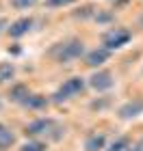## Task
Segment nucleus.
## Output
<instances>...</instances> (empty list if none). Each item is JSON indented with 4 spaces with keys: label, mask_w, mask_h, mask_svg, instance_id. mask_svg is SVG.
<instances>
[{
    "label": "nucleus",
    "mask_w": 143,
    "mask_h": 151,
    "mask_svg": "<svg viewBox=\"0 0 143 151\" xmlns=\"http://www.w3.org/2000/svg\"><path fill=\"white\" fill-rule=\"evenodd\" d=\"M85 54H87L85 41L78 39V37L59 41V43H54L50 50H48V56H50L52 60H57L59 65H67V63H72V60L85 58Z\"/></svg>",
    "instance_id": "f257e3e1"
},
{
    "label": "nucleus",
    "mask_w": 143,
    "mask_h": 151,
    "mask_svg": "<svg viewBox=\"0 0 143 151\" xmlns=\"http://www.w3.org/2000/svg\"><path fill=\"white\" fill-rule=\"evenodd\" d=\"M87 78H83V76H72V78H67L63 84H61L57 91H54L50 95L52 104H65V101L74 99L76 95H83L87 91Z\"/></svg>",
    "instance_id": "f03ea898"
},
{
    "label": "nucleus",
    "mask_w": 143,
    "mask_h": 151,
    "mask_svg": "<svg viewBox=\"0 0 143 151\" xmlns=\"http://www.w3.org/2000/svg\"><path fill=\"white\" fill-rule=\"evenodd\" d=\"M130 39H132V32L124 28V26H115V28H108L102 32V47H106V50H121L124 45L130 43Z\"/></svg>",
    "instance_id": "7ed1b4c3"
},
{
    "label": "nucleus",
    "mask_w": 143,
    "mask_h": 151,
    "mask_svg": "<svg viewBox=\"0 0 143 151\" xmlns=\"http://www.w3.org/2000/svg\"><path fill=\"white\" fill-rule=\"evenodd\" d=\"M87 84H89V88H93L95 93H106L111 91V88H115V84H117V78H115V73L111 69H95L89 78H87Z\"/></svg>",
    "instance_id": "20e7f679"
},
{
    "label": "nucleus",
    "mask_w": 143,
    "mask_h": 151,
    "mask_svg": "<svg viewBox=\"0 0 143 151\" xmlns=\"http://www.w3.org/2000/svg\"><path fill=\"white\" fill-rule=\"evenodd\" d=\"M54 123H57V119H52V116H37L24 127V134H26V138H39V136H46L50 132V127Z\"/></svg>",
    "instance_id": "39448f33"
},
{
    "label": "nucleus",
    "mask_w": 143,
    "mask_h": 151,
    "mask_svg": "<svg viewBox=\"0 0 143 151\" xmlns=\"http://www.w3.org/2000/svg\"><path fill=\"white\" fill-rule=\"evenodd\" d=\"M141 114H143V97H132L117 108L119 121H132V119H139Z\"/></svg>",
    "instance_id": "423d86ee"
},
{
    "label": "nucleus",
    "mask_w": 143,
    "mask_h": 151,
    "mask_svg": "<svg viewBox=\"0 0 143 151\" xmlns=\"http://www.w3.org/2000/svg\"><path fill=\"white\" fill-rule=\"evenodd\" d=\"M33 24H35V19H33L30 15H28V17H17L15 22L9 24L7 35H9L11 39H22L24 35H28V32L33 30Z\"/></svg>",
    "instance_id": "0eeeda50"
},
{
    "label": "nucleus",
    "mask_w": 143,
    "mask_h": 151,
    "mask_svg": "<svg viewBox=\"0 0 143 151\" xmlns=\"http://www.w3.org/2000/svg\"><path fill=\"white\" fill-rule=\"evenodd\" d=\"M111 58V50H106V47H95V50H89L85 54V65L91 67V69H100L102 65L106 63V60Z\"/></svg>",
    "instance_id": "6e6552de"
},
{
    "label": "nucleus",
    "mask_w": 143,
    "mask_h": 151,
    "mask_svg": "<svg viewBox=\"0 0 143 151\" xmlns=\"http://www.w3.org/2000/svg\"><path fill=\"white\" fill-rule=\"evenodd\" d=\"M30 93L33 91H30V86L26 84V82H13V84L9 86V91H7V99H9L11 104H20L22 106Z\"/></svg>",
    "instance_id": "1a4fd4ad"
},
{
    "label": "nucleus",
    "mask_w": 143,
    "mask_h": 151,
    "mask_svg": "<svg viewBox=\"0 0 143 151\" xmlns=\"http://www.w3.org/2000/svg\"><path fill=\"white\" fill-rule=\"evenodd\" d=\"M106 145L108 142L104 132H89L83 140V151H104Z\"/></svg>",
    "instance_id": "9d476101"
},
{
    "label": "nucleus",
    "mask_w": 143,
    "mask_h": 151,
    "mask_svg": "<svg viewBox=\"0 0 143 151\" xmlns=\"http://www.w3.org/2000/svg\"><path fill=\"white\" fill-rule=\"evenodd\" d=\"M52 104V99L48 95H41V93H30L24 101V108L26 110H33V112H41V110H48V106Z\"/></svg>",
    "instance_id": "9b49d317"
},
{
    "label": "nucleus",
    "mask_w": 143,
    "mask_h": 151,
    "mask_svg": "<svg viewBox=\"0 0 143 151\" xmlns=\"http://www.w3.org/2000/svg\"><path fill=\"white\" fill-rule=\"evenodd\" d=\"M17 145V134L13 132V129L4 127L2 132H0V151H9Z\"/></svg>",
    "instance_id": "f8f14e48"
},
{
    "label": "nucleus",
    "mask_w": 143,
    "mask_h": 151,
    "mask_svg": "<svg viewBox=\"0 0 143 151\" xmlns=\"http://www.w3.org/2000/svg\"><path fill=\"white\" fill-rule=\"evenodd\" d=\"M15 78V65L9 60H0V84H9Z\"/></svg>",
    "instance_id": "ddd939ff"
},
{
    "label": "nucleus",
    "mask_w": 143,
    "mask_h": 151,
    "mask_svg": "<svg viewBox=\"0 0 143 151\" xmlns=\"http://www.w3.org/2000/svg\"><path fill=\"white\" fill-rule=\"evenodd\" d=\"M65 134H67V127L63 125V123L57 121V123L50 127V132L46 134V140H48V142H61V140L65 138Z\"/></svg>",
    "instance_id": "4468645a"
},
{
    "label": "nucleus",
    "mask_w": 143,
    "mask_h": 151,
    "mask_svg": "<svg viewBox=\"0 0 143 151\" xmlns=\"http://www.w3.org/2000/svg\"><path fill=\"white\" fill-rule=\"evenodd\" d=\"M95 11H98V6H93V4H80V6L74 9L72 15L76 17V19H83V22H85V19H93Z\"/></svg>",
    "instance_id": "2eb2a0df"
},
{
    "label": "nucleus",
    "mask_w": 143,
    "mask_h": 151,
    "mask_svg": "<svg viewBox=\"0 0 143 151\" xmlns=\"http://www.w3.org/2000/svg\"><path fill=\"white\" fill-rule=\"evenodd\" d=\"M17 151H48V140H39V138H28L26 142L17 147Z\"/></svg>",
    "instance_id": "dca6fc26"
},
{
    "label": "nucleus",
    "mask_w": 143,
    "mask_h": 151,
    "mask_svg": "<svg viewBox=\"0 0 143 151\" xmlns=\"http://www.w3.org/2000/svg\"><path fill=\"white\" fill-rule=\"evenodd\" d=\"M93 22L100 24V26H108L115 22V11H108V9H98L93 15Z\"/></svg>",
    "instance_id": "f3484780"
},
{
    "label": "nucleus",
    "mask_w": 143,
    "mask_h": 151,
    "mask_svg": "<svg viewBox=\"0 0 143 151\" xmlns=\"http://www.w3.org/2000/svg\"><path fill=\"white\" fill-rule=\"evenodd\" d=\"M130 147V140H128V136H117L113 142H108L104 151H126Z\"/></svg>",
    "instance_id": "a211bd4d"
},
{
    "label": "nucleus",
    "mask_w": 143,
    "mask_h": 151,
    "mask_svg": "<svg viewBox=\"0 0 143 151\" xmlns=\"http://www.w3.org/2000/svg\"><path fill=\"white\" fill-rule=\"evenodd\" d=\"M11 9H17V11H26V9H33L37 4V0H9Z\"/></svg>",
    "instance_id": "6ab92c4d"
},
{
    "label": "nucleus",
    "mask_w": 143,
    "mask_h": 151,
    "mask_svg": "<svg viewBox=\"0 0 143 151\" xmlns=\"http://www.w3.org/2000/svg\"><path fill=\"white\" fill-rule=\"evenodd\" d=\"M76 0H46V6L48 9H61V6H70Z\"/></svg>",
    "instance_id": "aec40b11"
},
{
    "label": "nucleus",
    "mask_w": 143,
    "mask_h": 151,
    "mask_svg": "<svg viewBox=\"0 0 143 151\" xmlns=\"http://www.w3.org/2000/svg\"><path fill=\"white\" fill-rule=\"evenodd\" d=\"M108 106V97H98V99H93L91 101V104H89V108H91V110H104V108Z\"/></svg>",
    "instance_id": "412c9836"
},
{
    "label": "nucleus",
    "mask_w": 143,
    "mask_h": 151,
    "mask_svg": "<svg viewBox=\"0 0 143 151\" xmlns=\"http://www.w3.org/2000/svg\"><path fill=\"white\" fill-rule=\"evenodd\" d=\"M7 52H9L11 56H20V54H22V47H20L17 43H13V45H9V47H7Z\"/></svg>",
    "instance_id": "4be33fe9"
},
{
    "label": "nucleus",
    "mask_w": 143,
    "mask_h": 151,
    "mask_svg": "<svg viewBox=\"0 0 143 151\" xmlns=\"http://www.w3.org/2000/svg\"><path fill=\"white\" fill-rule=\"evenodd\" d=\"M7 28H9V22H7V17H0V35H2V32H7Z\"/></svg>",
    "instance_id": "5701e85b"
},
{
    "label": "nucleus",
    "mask_w": 143,
    "mask_h": 151,
    "mask_svg": "<svg viewBox=\"0 0 143 151\" xmlns=\"http://www.w3.org/2000/svg\"><path fill=\"white\" fill-rule=\"evenodd\" d=\"M126 151H143V140H141V142H137V145H130Z\"/></svg>",
    "instance_id": "b1692460"
},
{
    "label": "nucleus",
    "mask_w": 143,
    "mask_h": 151,
    "mask_svg": "<svg viewBox=\"0 0 143 151\" xmlns=\"http://www.w3.org/2000/svg\"><path fill=\"white\" fill-rule=\"evenodd\" d=\"M113 2H115V11H117V9H121L124 4H128V0H113Z\"/></svg>",
    "instance_id": "393cba45"
},
{
    "label": "nucleus",
    "mask_w": 143,
    "mask_h": 151,
    "mask_svg": "<svg viewBox=\"0 0 143 151\" xmlns=\"http://www.w3.org/2000/svg\"><path fill=\"white\" fill-rule=\"evenodd\" d=\"M4 127H7V125H4V123H0V132H2V129H4Z\"/></svg>",
    "instance_id": "a878e982"
},
{
    "label": "nucleus",
    "mask_w": 143,
    "mask_h": 151,
    "mask_svg": "<svg viewBox=\"0 0 143 151\" xmlns=\"http://www.w3.org/2000/svg\"><path fill=\"white\" fill-rule=\"evenodd\" d=\"M0 106H2V104H0Z\"/></svg>",
    "instance_id": "bb28decb"
}]
</instances>
